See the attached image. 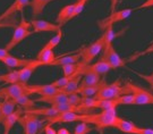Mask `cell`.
<instances>
[{"instance_id":"obj_30","label":"cell","mask_w":153,"mask_h":134,"mask_svg":"<svg viewBox=\"0 0 153 134\" xmlns=\"http://www.w3.org/2000/svg\"><path fill=\"white\" fill-rule=\"evenodd\" d=\"M0 82H4V83H7V84H13V83L19 82L18 71H13V72H10V73L0 75Z\"/></svg>"},{"instance_id":"obj_3","label":"cell","mask_w":153,"mask_h":134,"mask_svg":"<svg viewBox=\"0 0 153 134\" xmlns=\"http://www.w3.org/2000/svg\"><path fill=\"white\" fill-rule=\"evenodd\" d=\"M31 28V23L26 22L24 19V16L22 15V21L18 24L14 31V34L11 36V39L9 40V42L6 45L5 49L7 51H10L11 49H14L17 45H19L23 40H25L27 36H30L33 33V31L30 30Z\"/></svg>"},{"instance_id":"obj_29","label":"cell","mask_w":153,"mask_h":134,"mask_svg":"<svg viewBox=\"0 0 153 134\" xmlns=\"http://www.w3.org/2000/svg\"><path fill=\"white\" fill-rule=\"evenodd\" d=\"M13 101H14L16 105H19V106H22V107H25L26 109H27V108H33V107H34V103H35V101L32 100V99H30L28 95H19V97L15 98Z\"/></svg>"},{"instance_id":"obj_27","label":"cell","mask_w":153,"mask_h":134,"mask_svg":"<svg viewBox=\"0 0 153 134\" xmlns=\"http://www.w3.org/2000/svg\"><path fill=\"white\" fill-rule=\"evenodd\" d=\"M25 112H30L33 115H43L45 117H51V116H55L58 114V112L53 107H49V108H44V109H34V108H27L25 109Z\"/></svg>"},{"instance_id":"obj_38","label":"cell","mask_w":153,"mask_h":134,"mask_svg":"<svg viewBox=\"0 0 153 134\" xmlns=\"http://www.w3.org/2000/svg\"><path fill=\"white\" fill-rule=\"evenodd\" d=\"M67 97H68V101L67 102H69L71 105H74V106H79L82 97L78 93H71V95H67Z\"/></svg>"},{"instance_id":"obj_45","label":"cell","mask_w":153,"mask_h":134,"mask_svg":"<svg viewBox=\"0 0 153 134\" xmlns=\"http://www.w3.org/2000/svg\"><path fill=\"white\" fill-rule=\"evenodd\" d=\"M119 0H111V13H114L115 11V8H116V5H117V2H118Z\"/></svg>"},{"instance_id":"obj_9","label":"cell","mask_w":153,"mask_h":134,"mask_svg":"<svg viewBox=\"0 0 153 134\" xmlns=\"http://www.w3.org/2000/svg\"><path fill=\"white\" fill-rule=\"evenodd\" d=\"M18 122L24 129V134H38L40 126V119L38 115L25 112L24 116H21Z\"/></svg>"},{"instance_id":"obj_36","label":"cell","mask_w":153,"mask_h":134,"mask_svg":"<svg viewBox=\"0 0 153 134\" xmlns=\"http://www.w3.org/2000/svg\"><path fill=\"white\" fill-rule=\"evenodd\" d=\"M71 77H74V76H71V77H67V76H64V77L61 78H58V80H56L55 82H52V83H50L51 85H53L55 88H58V89H60L61 91H62V89L65 88L66 85H67V83L69 82V80H71Z\"/></svg>"},{"instance_id":"obj_14","label":"cell","mask_w":153,"mask_h":134,"mask_svg":"<svg viewBox=\"0 0 153 134\" xmlns=\"http://www.w3.org/2000/svg\"><path fill=\"white\" fill-rule=\"evenodd\" d=\"M110 69H111V68H110L109 64L100 59L99 62L94 63L92 65L84 66L82 69L79 71V74H81V75H84V74H86V73H95V74H98L100 76H102V75H105Z\"/></svg>"},{"instance_id":"obj_32","label":"cell","mask_w":153,"mask_h":134,"mask_svg":"<svg viewBox=\"0 0 153 134\" xmlns=\"http://www.w3.org/2000/svg\"><path fill=\"white\" fill-rule=\"evenodd\" d=\"M102 81V80H101ZM101 83V82H100ZM100 83L97 84V85H92V86H88V88H84V89L77 90L76 93L81 95V97H86V98H90V97H94L95 93L98 92L99 88H100Z\"/></svg>"},{"instance_id":"obj_24","label":"cell","mask_w":153,"mask_h":134,"mask_svg":"<svg viewBox=\"0 0 153 134\" xmlns=\"http://www.w3.org/2000/svg\"><path fill=\"white\" fill-rule=\"evenodd\" d=\"M74 7H75V4H71V5L65 6L62 9H60V11L58 13V16L56 18V24H58V25L61 26L65 23H67L68 18H69V16H71V13H73Z\"/></svg>"},{"instance_id":"obj_10","label":"cell","mask_w":153,"mask_h":134,"mask_svg":"<svg viewBox=\"0 0 153 134\" xmlns=\"http://www.w3.org/2000/svg\"><path fill=\"white\" fill-rule=\"evenodd\" d=\"M131 11H133V9H131V8H126V9H123V10L114 11V13H111L110 16H108L107 18L99 21L98 22L99 26L102 28V30H104V28L110 26V25L114 26V24H116V23L121 22V21L126 19V18L131 14Z\"/></svg>"},{"instance_id":"obj_41","label":"cell","mask_w":153,"mask_h":134,"mask_svg":"<svg viewBox=\"0 0 153 134\" xmlns=\"http://www.w3.org/2000/svg\"><path fill=\"white\" fill-rule=\"evenodd\" d=\"M43 131H44V133L45 134H57V131H56L51 125H45Z\"/></svg>"},{"instance_id":"obj_40","label":"cell","mask_w":153,"mask_h":134,"mask_svg":"<svg viewBox=\"0 0 153 134\" xmlns=\"http://www.w3.org/2000/svg\"><path fill=\"white\" fill-rule=\"evenodd\" d=\"M150 7H153V0H146L145 2H143L142 5L137 6L136 8H134V10H138V9H145V8H150Z\"/></svg>"},{"instance_id":"obj_35","label":"cell","mask_w":153,"mask_h":134,"mask_svg":"<svg viewBox=\"0 0 153 134\" xmlns=\"http://www.w3.org/2000/svg\"><path fill=\"white\" fill-rule=\"evenodd\" d=\"M85 4H86L85 1H76V2H75V7H74V9H73V13H71V15L69 16V18H68L67 22H69L71 19L75 18L76 16H78V15L83 11V9H84Z\"/></svg>"},{"instance_id":"obj_46","label":"cell","mask_w":153,"mask_h":134,"mask_svg":"<svg viewBox=\"0 0 153 134\" xmlns=\"http://www.w3.org/2000/svg\"><path fill=\"white\" fill-rule=\"evenodd\" d=\"M4 121H5V117H4V115H2V112L0 110V124L4 123Z\"/></svg>"},{"instance_id":"obj_25","label":"cell","mask_w":153,"mask_h":134,"mask_svg":"<svg viewBox=\"0 0 153 134\" xmlns=\"http://www.w3.org/2000/svg\"><path fill=\"white\" fill-rule=\"evenodd\" d=\"M51 1H55V0H31L30 1V6L32 7L33 15L34 16L40 15L44 10V8L49 5Z\"/></svg>"},{"instance_id":"obj_44","label":"cell","mask_w":153,"mask_h":134,"mask_svg":"<svg viewBox=\"0 0 153 134\" xmlns=\"http://www.w3.org/2000/svg\"><path fill=\"white\" fill-rule=\"evenodd\" d=\"M57 134H71V133L66 127H61V129H59L57 131Z\"/></svg>"},{"instance_id":"obj_4","label":"cell","mask_w":153,"mask_h":134,"mask_svg":"<svg viewBox=\"0 0 153 134\" xmlns=\"http://www.w3.org/2000/svg\"><path fill=\"white\" fill-rule=\"evenodd\" d=\"M126 86L129 89L131 93L134 95V103L135 106H145V105H153V93L148 90L138 86L137 84L131 82H126Z\"/></svg>"},{"instance_id":"obj_5","label":"cell","mask_w":153,"mask_h":134,"mask_svg":"<svg viewBox=\"0 0 153 134\" xmlns=\"http://www.w3.org/2000/svg\"><path fill=\"white\" fill-rule=\"evenodd\" d=\"M104 48V39L103 36L99 38L95 42H93L92 45H90L88 47L84 48L81 51V63L84 66L90 65V63L92 62L95 57L98 56L101 51L103 50Z\"/></svg>"},{"instance_id":"obj_47","label":"cell","mask_w":153,"mask_h":134,"mask_svg":"<svg viewBox=\"0 0 153 134\" xmlns=\"http://www.w3.org/2000/svg\"><path fill=\"white\" fill-rule=\"evenodd\" d=\"M77 1H85V2H86L88 0H77Z\"/></svg>"},{"instance_id":"obj_13","label":"cell","mask_w":153,"mask_h":134,"mask_svg":"<svg viewBox=\"0 0 153 134\" xmlns=\"http://www.w3.org/2000/svg\"><path fill=\"white\" fill-rule=\"evenodd\" d=\"M40 66H44L41 62L36 60L35 58L31 60V63L26 65L25 67H23L21 69H18V78H19V82L23 84H27L30 78L32 76L33 72H35V69H38Z\"/></svg>"},{"instance_id":"obj_19","label":"cell","mask_w":153,"mask_h":134,"mask_svg":"<svg viewBox=\"0 0 153 134\" xmlns=\"http://www.w3.org/2000/svg\"><path fill=\"white\" fill-rule=\"evenodd\" d=\"M101 80H102L101 76L98 75V74H95V73H86V74L83 75L77 90L84 89V88H88V86H92V85H97V84L101 82Z\"/></svg>"},{"instance_id":"obj_2","label":"cell","mask_w":153,"mask_h":134,"mask_svg":"<svg viewBox=\"0 0 153 134\" xmlns=\"http://www.w3.org/2000/svg\"><path fill=\"white\" fill-rule=\"evenodd\" d=\"M117 117L118 116L116 112V108H112V109L102 110L101 112H97V114H91V112L85 114V118L83 122L88 124H93L95 129L101 131L105 127H114V124Z\"/></svg>"},{"instance_id":"obj_22","label":"cell","mask_w":153,"mask_h":134,"mask_svg":"<svg viewBox=\"0 0 153 134\" xmlns=\"http://www.w3.org/2000/svg\"><path fill=\"white\" fill-rule=\"evenodd\" d=\"M35 59L42 63L44 66H45V65L50 66L57 58H56V55H55V52H53V50H40L39 54L36 55V57H35Z\"/></svg>"},{"instance_id":"obj_11","label":"cell","mask_w":153,"mask_h":134,"mask_svg":"<svg viewBox=\"0 0 153 134\" xmlns=\"http://www.w3.org/2000/svg\"><path fill=\"white\" fill-rule=\"evenodd\" d=\"M27 91L28 95H40L41 97L62 93L60 89L55 88L51 84H32V85L27 84Z\"/></svg>"},{"instance_id":"obj_8","label":"cell","mask_w":153,"mask_h":134,"mask_svg":"<svg viewBox=\"0 0 153 134\" xmlns=\"http://www.w3.org/2000/svg\"><path fill=\"white\" fill-rule=\"evenodd\" d=\"M22 95H28L27 84L17 82L0 89V98H4L5 100H14L15 98Z\"/></svg>"},{"instance_id":"obj_17","label":"cell","mask_w":153,"mask_h":134,"mask_svg":"<svg viewBox=\"0 0 153 134\" xmlns=\"http://www.w3.org/2000/svg\"><path fill=\"white\" fill-rule=\"evenodd\" d=\"M23 115V109L17 108L14 112H11L10 115H8L4 121V134H9L10 130L13 129V126L18 122V119L21 118Z\"/></svg>"},{"instance_id":"obj_23","label":"cell","mask_w":153,"mask_h":134,"mask_svg":"<svg viewBox=\"0 0 153 134\" xmlns=\"http://www.w3.org/2000/svg\"><path fill=\"white\" fill-rule=\"evenodd\" d=\"M84 65L81 62L75 63V64H68V65H64L61 66L62 72H64V76L71 77V76H76V75H81L79 71L82 69Z\"/></svg>"},{"instance_id":"obj_26","label":"cell","mask_w":153,"mask_h":134,"mask_svg":"<svg viewBox=\"0 0 153 134\" xmlns=\"http://www.w3.org/2000/svg\"><path fill=\"white\" fill-rule=\"evenodd\" d=\"M83 75H76L74 77H71L69 80V82L67 83L65 88L62 89V92L66 93V95H71V93H76L77 89H78V85H79V82L82 80Z\"/></svg>"},{"instance_id":"obj_21","label":"cell","mask_w":153,"mask_h":134,"mask_svg":"<svg viewBox=\"0 0 153 134\" xmlns=\"http://www.w3.org/2000/svg\"><path fill=\"white\" fill-rule=\"evenodd\" d=\"M79 60H81V52L74 54V55H68V56L59 57L50 66H64V65H68V64H75V63H78Z\"/></svg>"},{"instance_id":"obj_20","label":"cell","mask_w":153,"mask_h":134,"mask_svg":"<svg viewBox=\"0 0 153 134\" xmlns=\"http://www.w3.org/2000/svg\"><path fill=\"white\" fill-rule=\"evenodd\" d=\"M32 59H26V58H18V57L14 56H8L4 58L1 62L5 64L7 67L10 68H16V67H25L26 65H28L31 63Z\"/></svg>"},{"instance_id":"obj_28","label":"cell","mask_w":153,"mask_h":134,"mask_svg":"<svg viewBox=\"0 0 153 134\" xmlns=\"http://www.w3.org/2000/svg\"><path fill=\"white\" fill-rule=\"evenodd\" d=\"M15 109H16V103L13 100H4L2 102H0V110L5 118L8 115H10Z\"/></svg>"},{"instance_id":"obj_12","label":"cell","mask_w":153,"mask_h":134,"mask_svg":"<svg viewBox=\"0 0 153 134\" xmlns=\"http://www.w3.org/2000/svg\"><path fill=\"white\" fill-rule=\"evenodd\" d=\"M30 23L33 28V33H41V32L55 33V32H59L61 30L60 25L50 23L44 19H32Z\"/></svg>"},{"instance_id":"obj_16","label":"cell","mask_w":153,"mask_h":134,"mask_svg":"<svg viewBox=\"0 0 153 134\" xmlns=\"http://www.w3.org/2000/svg\"><path fill=\"white\" fill-rule=\"evenodd\" d=\"M28 5H30V0H14V2L0 15V22L2 19H6L8 17H11L13 15H15L17 11H22Z\"/></svg>"},{"instance_id":"obj_6","label":"cell","mask_w":153,"mask_h":134,"mask_svg":"<svg viewBox=\"0 0 153 134\" xmlns=\"http://www.w3.org/2000/svg\"><path fill=\"white\" fill-rule=\"evenodd\" d=\"M85 118V114H77L73 112H58L55 116L47 117L41 122H45V125H53L60 123H73V122H83Z\"/></svg>"},{"instance_id":"obj_7","label":"cell","mask_w":153,"mask_h":134,"mask_svg":"<svg viewBox=\"0 0 153 134\" xmlns=\"http://www.w3.org/2000/svg\"><path fill=\"white\" fill-rule=\"evenodd\" d=\"M101 60L108 63L111 69H117L119 67H124L126 65V60L123 59L118 52L115 50L114 48V45H107L103 48V55H102V58Z\"/></svg>"},{"instance_id":"obj_15","label":"cell","mask_w":153,"mask_h":134,"mask_svg":"<svg viewBox=\"0 0 153 134\" xmlns=\"http://www.w3.org/2000/svg\"><path fill=\"white\" fill-rule=\"evenodd\" d=\"M114 127L117 130H119L120 132L126 134H138L140 132V129L137 125L131 122V121H126L121 117H117L116 118V122L114 124Z\"/></svg>"},{"instance_id":"obj_34","label":"cell","mask_w":153,"mask_h":134,"mask_svg":"<svg viewBox=\"0 0 153 134\" xmlns=\"http://www.w3.org/2000/svg\"><path fill=\"white\" fill-rule=\"evenodd\" d=\"M94 127H92L90 124L85 123V122H82L78 125L75 126V130H74V134H88L90 132H92Z\"/></svg>"},{"instance_id":"obj_33","label":"cell","mask_w":153,"mask_h":134,"mask_svg":"<svg viewBox=\"0 0 153 134\" xmlns=\"http://www.w3.org/2000/svg\"><path fill=\"white\" fill-rule=\"evenodd\" d=\"M115 100L117 106H129V105L134 103V95L131 93H126V95L118 97Z\"/></svg>"},{"instance_id":"obj_42","label":"cell","mask_w":153,"mask_h":134,"mask_svg":"<svg viewBox=\"0 0 153 134\" xmlns=\"http://www.w3.org/2000/svg\"><path fill=\"white\" fill-rule=\"evenodd\" d=\"M10 56V54H9V51H7L4 48V49H0V60H2L4 58H6V57Z\"/></svg>"},{"instance_id":"obj_31","label":"cell","mask_w":153,"mask_h":134,"mask_svg":"<svg viewBox=\"0 0 153 134\" xmlns=\"http://www.w3.org/2000/svg\"><path fill=\"white\" fill-rule=\"evenodd\" d=\"M61 38H62V32H61V30H60L59 32H57V34H56L55 36H52V38L48 41V43L44 45L41 50H53V48H56L57 45H59Z\"/></svg>"},{"instance_id":"obj_37","label":"cell","mask_w":153,"mask_h":134,"mask_svg":"<svg viewBox=\"0 0 153 134\" xmlns=\"http://www.w3.org/2000/svg\"><path fill=\"white\" fill-rule=\"evenodd\" d=\"M133 73H135L137 76H140L141 78H143L145 82H148V84L151 86V89L153 90V72L151 73V74H142V73L140 72H136V71H133V69H131Z\"/></svg>"},{"instance_id":"obj_43","label":"cell","mask_w":153,"mask_h":134,"mask_svg":"<svg viewBox=\"0 0 153 134\" xmlns=\"http://www.w3.org/2000/svg\"><path fill=\"white\" fill-rule=\"evenodd\" d=\"M138 134H153L152 129H140Z\"/></svg>"},{"instance_id":"obj_1","label":"cell","mask_w":153,"mask_h":134,"mask_svg":"<svg viewBox=\"0 0 153 134\" xmlns=\"http://www.w3.org/2000/svg\"><path fill=\"white\" fill-rule=\"evenodd\" d=\"M126 93H131V91L126 86V84L124 85L121 84L120 78H118L112 83H107L104 78H102L98 92L93 98L97 100H110V99H117L118 97Z\"/></svg>"},{"instance_id":"obj_18","label":"cell","mask_w":153,"mask_h":134,"mask_svg":"<svg viewBox=\"0 0 153 134\" xmlns=\"http://www.w3.org/2000/svg\"><path fill=\"white\" fill-rule=\"evenodd\" d=\"M35 102H44V103H49L50 106H53L57 103H62L68 101V97L66 93H58V95H45V97H40L39 99L34 100Z\"/></svg>"},{"instance_id":"obj_39","label":"cell","mask_w":153,"mask_h":134,"mask_svg":"<svg viewBox=\"0 0 153 134\" xmlns=\"http://www.w3.org/2000/svg\"><path fill=\"white\" fill-rule=\"evenodd\" d=\"M151 52H153V43L150 45V47H148V48L143 51V52H138V54H136V55L129 57V59H127L126 62H133V60H135V59L138 58L140 56H144V55H148V54H151Z\"/></svg>"}]
</instances>
